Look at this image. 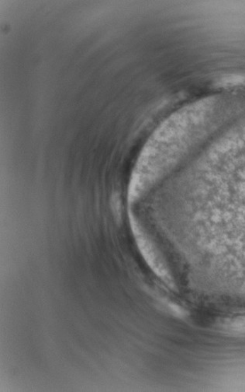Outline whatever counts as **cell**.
<instances>
[{
    "label": "cell",
    "mask_w": 245,
    "mask_h": 392,
    "mask_svg": "<svg viewBox=\"0 0 245 392\" xmlns=\"http://www.w3.org/2000/svg\"><path fill=\"white\" fill-rule=\"evenodd\" d=\"M224 331L238 334H245V316L232 318L222 325Z\"/></svg>",
    "instance_id": "cell-2"
},
{
    "label": "cell",
    "mask_w": 245,
    "mask_h": 392,
    "mask_svg": "<svg viewBox=\"0 0 245 392\" xmlns=\"http://www.w3.org/2000/svg\"><path fill=\"white\" fill-rule=\"evenodd\" d=\"M132 222L136 239L139 244V248L141 249L145 259L148 261L154 272L156 273L158 276L169 283L170 277L166 267L163 266L161 261L156 256V254H155L151 244L147 241L142 231L139 229L137 224L135 222V220L133 219Z\"/></svg>",
    "instance_id": "cell-1"
}]
</instances>
